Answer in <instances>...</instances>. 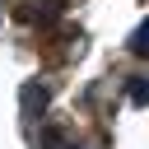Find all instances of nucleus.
I'll list each match as a JSON object with an SVG mask.
<instances>
[{"label":"nucleus","mask_w":149,"mask_h":149,"mask_svg":"<svg viewBox=\"0 0 149 149\" xmlns=\"http://www.w3.org/2000/svg\"><path fill=\"white\" fill-rule=\"evenodd\" d=\"M70 149H74V144H70Z\"/></svg>","instance_id":"obj_6"},{"label":"nucleus","mask_w":149,"mask_h":149,"mask_svg":"<svg viewBox=\"0 0 149 149\" xmlns=\"http://www.w3.org/2000/svg\"><path fill=\"white\" fill-rule=\"evenodd\" d=\"M47 98H51V88H47V84H23V88H19V102H23V112H28V116H33V112H42V107H47Z\"/></svg>","instance_id":"obj_2"},{"label":"nucleus","mask_w":149,"mask_h":149,"mask_svg":"<svg viewBox=\"0 0 149 149\" xmlns=\"http://www.w3.org/2000/svg\"><path fill=\"white\" fill-rule=\"evenodd\" d=\"M42 149H70V144H65V135H61L56 126H47V130H42Z\"/></svg>","instance_id":"obj_5"},{"label":"nucleus","mask_w":149,"mask_h":149,"mask_svg":"<svg viewBox=\"0 0 149 149\" xmlns=\"http://www.w3.org/2000/svg\"><path fill=\"white\" fill-rule=\"evenodd\" d=\"M61 14H65V0H28V5H19L23 23H56Z\"/></svg>","instance_id":"obj_1"},{"label":"nucleus","mask_w":149,"mask_h":149,"mask_svg":"<svg viewBox=\"0 0 149 149\" xmlns=\"http://www.w3.org/2000/svg\"><path fill=\"white\" fill-rule=\"evenodd\" d=\"M126 88H130V102L135 107H149V79H130Z\"/></svg>","instance_id":"obj_4"},{"label":"nucleus","mask_w":149,"mask_h":149,"mask_svg":"<svg viewBox=\"0 0 149 149\" xmlns=\"http://www.w3.org/2000/svg\"><path fill=\"white\" fill-rule=\"evenodd\" d=\"M130 56H149V19L130 33Z\"/></svg>","instance_id":"obj_3"}]
</instances>
